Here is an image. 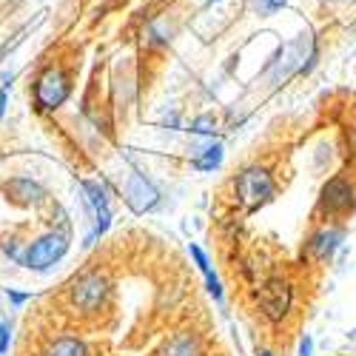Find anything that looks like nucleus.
<instances>
[{
  "label": "nucleus",
  "instance_id": "1",
  "mask_svg": "<svg viewBox=\"0 0 356 356\" xmlns=\"http://www.w3.org/2000/svg\"><path fill=\"white\" fill-rule=\"evenodd\" d=\"M236 200L243 202L245 211H257L259 205H265L274 197V177L268 174V168L262 165H248L243 174H236Z\"/></svg>",
  "mask_w": 356,
  "mask_h": 356
},
{
  "label": "nucleus",
  "instance_id": "2",
  "mask_svg": "<svg viewBox=\"0 0 356 356\" xmlns=\"http://www.w3.org/2000/svg\"><path fill=\"white\" fill-rule=\"evenodd\" d=\"M108 291H111V285H108L106 274L88 271V274H83V277L74 280L69 296H72V305H74L80 314H95V311H100L103 302L108 300Z\"/></svg>",
  "mask_w": 356,
  "mask_h": 356
},
{
  "label": "nucleus",
  "instance_id": "3",
  "mask_svg": "<svg viewBox=\"0 0 356 356\" xmlns=\"http://www.w3.org/2000/svg\"><path fill=\"white\" fill-rule=\"evenodd\" d=\"M69 251V236L63 231H49L40 240H35L26 248V254L20 257V262L32 271H46L57 259H63V254Z\"/></svg>",
  "mask_w": 356,
  "mask_h": 356
},
{
  "label": "nucleus",
  "instance_id": "4",
  "mask_svg": "<svg viewBox=\"0 0 356 356\" xmlns=\"http://www.w3.org/2000/svg\"><path fill=\"white\" fill-rule=\"evenodd\" d=\"M69 92H72L69 74L57 66H49L46 72H40V77L35 83V103L40 111H54L69 100Z\"/></svg>",
  "mask_w": 356,
  "mask_h": 356
},
{
  "label": "nucleus",
  "instance_id": "5",
  "mask_svg": "<svg viewBox=\"0 0 356 356\" xmlns=\"http://www.w3.org/2000/svg\"><path fill=\"white\" fill-rule=\"evenodd\" d=\"M353 205H356V194H353V186H350L348 177H331V180L322 186L319 209L328 217H342L353 209Z\"/></svg>",
  "mask_w": 356,
  "mask_h": 356
},
{
  "label": "nucleus",
  "instance_id": "6",
  "mask_svg": "<svg viewBox=\"0 0 356 356\" xmlns=\"http://www.w3.org/2000/svg\"><path fill=\"white\" fill-rule=\"evenodd\" d=\"M291 300H293V293H291V285L285 280H268L259 288V311L271 322H282L288 316Z\"/></svg>",
  "mask_w": 356,
  "mask_h": 356
},
{
  "label": "nucleus",
  "instance_id": "7",
  "mask_svg": "<svg viewBox=\"0 0 356 356\" xmlns=\"http://www.w3.org/2000/svg\"><path fill=\"white\" fill-rule=\"evenodd\" d=\"M342 240H345V231H342V228L325 225V228H319V231L311 236L308 248H311V254H314L319 262H328V259L337 254V248L342 245Z\"/></svg>",
  "mask_w": 356,
  "mask_h": 356
},
{
  "label": "nucleus",
  "instance_id": "8",
  "mask_svg": "<svg viewBox=\"0 0 356 356\" xmlns=\"http://www.w3.org/2000/svg\"><path fill=\"white\" fill-rule=\"evenodd\" d=\"M83 191H86V202L92 205V211H95V234H103L111 225V211H108L106 191L92 180L83 183Z\"/></svg>",
  "mask_w": 356,
  "mask_h": 356
},
{
  "label": "nucleus",
  "instance_id": "9",
  "mask_svg": "<svg viewBox=\"0 0 356 356\" xmlns=\"http://www.w3.org/2000/svg\"><path fill=\"white\" fill-rule=\"evenodd\" d=\"M160 356H200V339L188 331H180L165 342Z\"/></svg>",
  "mask_w": 356,
  "mask_h": 356
},
{
  "label": "nucleus",
  "instance_id": "10",
  "mask_svg": "<svg viewBox=\"0 0 356 356\" xmlns=\"http://www.w3.org/2000/svg\"><path fill=\"white\" fill-rule=\"evenodd\" d=\"M129 200L134 205V211H145V209H152V205L157 202V191L148 186L143 177H131V183H129Z\"/></svg>",
  "mask_w": 356,
  "mask_h": 356
},
{
  "label": "nucleus",
  "instance_id": "11",
  "mask_svg": "<svg viewBox=\"0 0 356 356\" xmlns=\"http://www.w3.org/2000/svg\"><path fill=\"white\" fill-rule=\"evenodd\" d=\"M46 356H88V348L77 337H60V339H54L49 345Z\"/></svg>",
  "mask_w": 356,
  "mask_h": 356
},
{
  "label": "nucleus",
  "instance_id": "12",
  "mask_svg": "<svg viewBox=\"0 0 356 356\" xmlns=\"http://www.w3.org/2000/svg\"><path fill=\"white\" fill-rule=\"evenodd\" d=\"M9 191L15 194V200L17 202H23V205H29V202H38L40 197H43V188L35 183V180H12L9 183Z\"/></svg>",
  "mask_w": 356,
  "mask_h": 356
},
{
  "label": "nucleus",
  "instance_id": "13",
  "mask_svg": "<svg viewBox=\"0 0 356 356\" xmlns=\"http://www.w3.org/2000/svg\"><path fill=\"white\" fill-rule=\"evenodd\" d=\"M205 152H209V154H205L202 160H197L194 165H197L200 171H211V168H217L220 160H222V148H220V145H211V148H205Z\"/></svg>",
  "mask_w": 356,
  "mask_h": 356
},
{
  "label": "nucleus",
  "instance_id": "14",
  "mask_svg": "<svg viewBox=\"0 0 356 356\" xmlns=\"http://www.w3.org/2000/svg\"><path fill=\"white\" fill-rule=\"evenodd\" d=\"M188 251H191V257H194V262H197V268L202 271V277H209V274H211V262H209V254H205L200 245H194V243H191V248H188Z\"/></svg>",
  "mask_w": 356,
  "mask_h": 356
},
{
  "label": "nucleus",
  "instance_id": "15",
  "mask_svg": "<svg viewBox=\"0 0 356 356\" xmlns=\"http://www.w3.org/2000/svg\"><path fill=\"white\" fill-rule=\"evenodd\" d=\"M9 342H12V325L9 322H0V356L9 350Z\"/></svg>",
  "mask_w": 356,
  "mask_h": 356
},
{
  "label": "nucleus",
  "instance_id": "16",
  "mask_svg": "<svg viewBox=\"0 0 356 356\" xmlns=\"http://www.w3.org/2000/svg\"><path fill=\"white\" fill-rule=\"evenodd\" d=\"M300 356H314V339L311 337L300 339Z\"/></svg>",
  "mask_w": 356,
  "mask_h": 356
},
{
  "label": "nucleus",
  "instance_id": "17",
  "mask_svg": "<svg viewBox=\"0 0 356 356\" xmlns=\"http://www.w3.org/2000/svg\"><path fill=\"white\" fill-rule=\"evenodd\" d=\"M29 296H32V293H17V291H9V300H12L15 305H23V302L29 300Z\"/></svg>",
  "mask_w": 356,
  "mask_h": 356
},
{
  "label": "nucleus",
  "instance_id": "18",
  "mask_svg": "<svg viewBox=\"0 0 356 356\" xmlns=\"http://www.w3.org/2000/svg\"><path fill=\"white\" fill-rule=\"evenodd\" d=\"M3 111H6V92H0V117H3Z\"/></svg>",
  "mask_w": 356,
  "mask_h": 356
},
{
  "label": "nucleus",
  "instance_id": "19",
  "mask_svg": "<svg viewBox=\"0 0 356 356\" xmlns=\"http://www.w3.org/2000/svg\"><path fill=\"white\" fill-rule=\"evenodd\" d=\"M259 356H274V353L271 350H259Z\"/></svg>",
  "mask_w": 356,
  "mask_h": 356
}]
</instances>
